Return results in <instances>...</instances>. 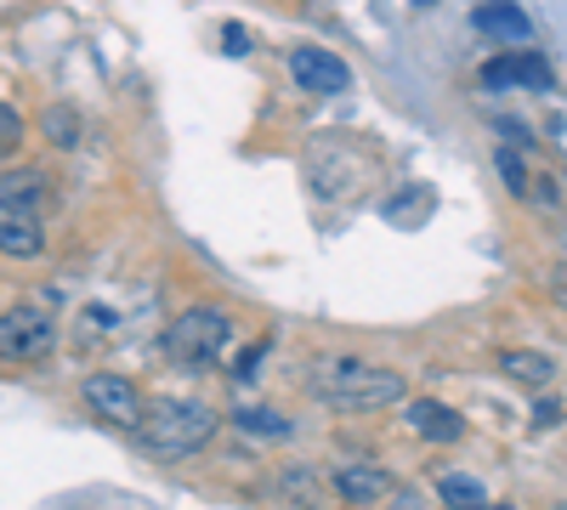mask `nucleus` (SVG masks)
<instances>
[{"label":"nucleus","instance_id":"obj_5","mask_svg":"<svg viewBox=\"0 0 567 510\" xmlns=\"http://www.w3.org/2000/svg\"><path fill=\"white\" fill-rule=\"evenodd\" d=\"M80 403L91 408V420L120 426V431H136V420H142V392H136V381H131V375H114V368L85 375Z\"/></svg>","mask_w":567,"mask_h":510},{"label":"nucleus","instance_id":"obj_18","mask_svg":"<svg viewBox=\"0 0 567 510\" xmlns=\"http://www.w3.org/2000/svg\"><path fill=\"white\" fill-rule=\"evenodd\" d=\"M278 482H284V493H290V499H301V510H323V504H318V493H312V482H318V471H312V466L284 471Z\"/></svg>","mask_w":567,"mask_h":510},{"label":"nucleus","instance_id":"obj_17","mask_svg":"<svg viewBox=\"0 0 567 510\" xmlns=\"http://www.w3.org/2000/svg\"><path fill=\"white\" fill-rule=\"evenodd\" d=\"M494 165H499V176H505V188H511L516 199H523V194L534 188V170H528V159L516 154V148H499V154H494Z\"/></svg>","mask_w":567,"mask_h":510},{"label":"nucleus","instance_id":"obj_9","mask_svg":"<svg viewBox=\"0 0 567 510\" xmlns=\"http://www.w3.org/2000/svg\"><path fill=\"white\" fill-rule=\"evenodd\" d=\"M0 256H12V261H40V256H45V216L0 199Z\"/></svg>","mask_w":567,"mask_h":510},{"label":"nucleus","instance_id":"obj_25","mask_svg":"<svg viewBox=\"0 0 567 510\" xmlns=\"http://www.w3.org/2000/svg\"><path fill=\"white\" fill-rule=\"evenodd\" d=\"M420 7H425V0H420Z\"/></svg>","mask_w":567,"mask_h":510},{"label":"nucleus","instance_id":"obj_7","mask_svg":"<svg viewBox=\"0 0 567 510\" xmlns=\"http://www.w3.org/2000/svg\"><path fill=\"white\" fill-rule=\"evenodd\" d=\"M290 74L301 91H318V97H336V91L352 85V69L347 58L323 52V45H290Z\"/></svg>","mask_w":567,"mask_h":510},{"label":"nucleus","instance_id":"obj_1","mask_svg":"<svg viewBox=\"0 0 567 510\" xmlns=\"http://www.w3.org/2000/svg\"><path fill=\"white\" fill-rule=\"evenodd\" d=\"M307 392L323 408H336V414H386V408H398L409 397V381L398 375V368L323 352V357L307 363Z\"/></svg>","mask_w":567,"mask_h":510},{"label":"nucleus","instance_id":"obj_20","mask_svg":"<svg viewBox=\"0 0 567 510\" xmlns=\"http://www.w3.org/2000/svg\"><path fill=\"white\" fill-rule=\"evenodd\" d=\"M561 420V403L550 397V392H539V403H534V431H550Z\"/></svg>","mask_w":567,"mask_h":510},{"label":"nucleus","instance_id":"obj_10","mask_svg":"<svg viewBox=\"0 0 567 510\" xmlns=\"http://www.w3.org/2000/svg\"><path fill=\"white\" fill-rule=\"evenodd\" d=\"M0 199L7 205H23V210H52L58 205V188H52V176H45L40 165H12V170H0Z\"/></svg>","mask_w":567,"mask_h":510},{"label":"nucleus","instance_id":"obj_14","mask_svg":"<svg viewBox=\"0 0 567 510\" xmlns=\"http://www.w3.org/2000/svg\"><path fill=\"white\" fill-rule=\"evenodd\" d=\"M233 426H239L245 437H261V443H284V437H296V426L284 420L278 408H261V403H245V408H233Z\"/></svg>","mask_w":567,"mask_h":510},{"label":"nucleus","instance_id":"obj_2","mask_svg":"<svg viewBox=\"0 0 567 510\" xmlns=\"http://www.w3.org/2000/svg\"><path fill=\"white\" fill-rule=\"evenodd\" d=\"M221 431V414L210 403H194V397H159V403H142V420H136V437L148 454L159 459H187L210 448Z\"/></svg>","mask_w":567,"mask_h":510},{"label":"nucleus","instance_id":"obj_11","mask_svg":"<svg viewBox=\"0 0 567 510\" xmlns=\"http://www.w3.org/2000/svg\"><path fill=\"white\" fill-rule=\"evenodd\" d=\"M471 29L488 34V40H505V45H528L534 40V23L523 7H511V0H488V7H471Z\"/></svg>","mask_w":567,"mask_h":510},{"label":"nucleus","instance_id":"obj_6","mask_svg":"<svg viewBox=\"0 0 567 510\" xmlns=\"http://www.w3.org/2000/svg\"><path fill=\"white\" fill-rule=\"evenodd\" d=\"M483 85L488 91H550L556 85V74H550V63L545 58H534V52H499V58H488L483 63Z\"/></svg>","mask_w":567,"mask_h":510},{"label":"nucleus","instance_id":"obj_21","mask_svg":"<svg viewBox=\"0 0 567 510\" xmlns=\"http://www.w3.org/2000/svg\"><path fill=\"white\" fill-rule=\"evenodd\" d=\"M221 29H227V34H221V52H227V58H245V52H250L245 23H221Z\"/></svg>","mask_w":567,"mask_h":510},{"label":"nucleus","instance_id":"obj_19","mask_svg":"<svg viewBox=\"0 0 567 510\" xmlns=\"http://www.w3.org/2000/svg\"><path fill=\"white\" fill-rule=\"evenodd\" d=\"M23 148V114L12 103H0V159H12Z\"/></svg>","mask_w":567,"mask_h":510},{"label":"nucleus","instance_id":"obj_16","mask_svg":"<svg viewBox=\"0 0 567 510\" xmlns=\"http://www.w3.org/2000/svg\"><path fill=\"white\" fill-rule=\"evenodd\" d=\"M80 131H85V125H80V108H74V103H52V108L40 114V136H45L58 154H69V148L80 143Z\"/></svg>","mask_w":567,"mask_h":510},{"label":"nucleus","instance_id":"obj_24","mask_svg":"<svg viewBox=\"0 0 567 510\" xmlns=\"http://www.w3.org/2000/svg\"><path fill=\"white\" fill-rule=\"evenodd\" d=\"M494 510H511V504H494Z\"/></svg>","mask_w":567,"mask_h":510},{"label":"nucleus","instance_id":"obj_15","mask_svg":"<svg viewBox=\"0 0 567 510\" xmlns=\"http://www.w3.org/2000/svg\"><path fill=\"white\" fill-rule=\"evenodd\" d=\"M437 499L449 510H488V488L471 477V471H443L437 477Z\"/></svg>","mask_w":567,"mask_h":510},{"label":"nucleus","instance_id":"obj_8","mask_svg":"<svg viewBox=\"0 0 567 510\" xmlns=\"http://www.w3.org/2000/svg\"><path fill=\"white\" fill-rule=\"evenodd\" d=\"M392 488H398V482H392V471L369 466V459H352V466H336V471H329V493H336L341 504H352V510L381 504Z\"/></svg>","mask_w":567,"mask_h":510},{"label":"nucleus","instance_id":"obj_13","mask_svg":"<svg viewBox=\"0 0 567 510\" xmlns=\"http://www.w3.org/2000/svg\"><path fill=\"white\" fill-rule=\"evenodd\" d=\"M499 368H505L516 386H528V392H545L556 381V363L545 352H528V346H505L499 352Z\"/></svg>","mask_w":567,"mask_h":510},{"label":"nucleus","instance_id":"obj_4","mask_svg":"<svg viewBox=\"0 0 567 510\" xmlns=\"http://www.w3.org/2000/svg\"><path fill=\"white\" fill-rule=\"evenodd\" d=\"M52 352H58V318H52V306L18 301V306L0 312V363H7V368L45 363Z\"/></svg>","mask_w":567,"mask_h":510},{"label":"nucleus","instance_id":"obj_12","mask_svg":"<svg viewBox=\"0 0 567 510\" xmlns=\"http://www.w3.org/2000/svg\"><path fill=\"white\" fill-rule=\"evenodd\" d=\"M409 426H414V437L437 443V448H449V443L465 437V420H460L449 403H437V397H414L409 403Z\"/></svg>","mask_w":567,"mask_h":510},{"label":"nucleus","instance_id":"obj_3","mask_svg":"<svg viewBox=\"0 0 567 510\" xmlns=\"http://www.w3.org/2000/svg\"><path fill=\"white\" fill-rule=\"evenodd\" d=\"M227 341H233V318L205 301V306H187V312H176V318L165 323L159 352H165L171 363H182V368H210V363H221Z\"/></svg>","mask_w":567,"mask_h":510},{"label":"nucleus","instance_id":"obj_22","mask_svg":"<svg viewBox=\"0 0 567 510\" xmlns=\"http://www.w3.org/2000/svg\"><path fill=\"white\" fill-rule=\"evenodd\" d=\"M381 504H386V510H420V493H414V488H392Z\"/></svg>","mask_w":567,"mask_h":510},{"label":"nucleus","instance_id":"obj_23","mask_svg":"<svg viewBox=\"0 0 567 510\" xmlns=\"http://www.w3.org/2000/svg\"><path fill=\"white\" fill-rule=\"evenodd\" d=\"M261 352H267V341H256V346H250V352L239 357V375H245V381L256 375V363H261Z\"/></svg>","mask_w":567,"mask_h":510}]
</instances>
